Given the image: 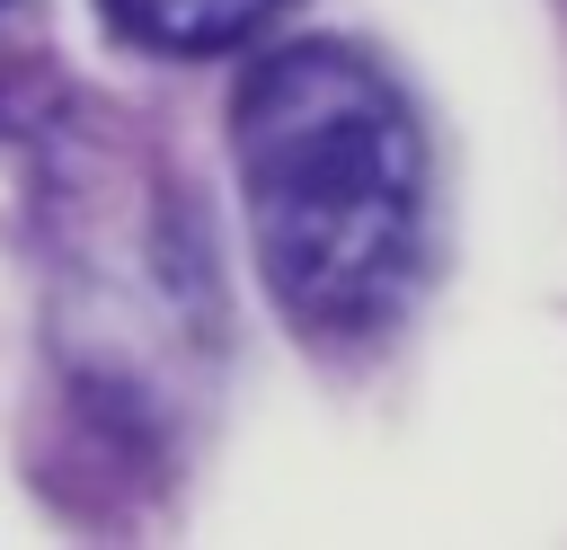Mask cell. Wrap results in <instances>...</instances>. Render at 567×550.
I'll return each mask as SVG.
<instances>
[{"mask_svg":"<svg viewBox=\"0 0 567 550\" xmlns=\"http://www.w3.org/2000/svg\"><path fill=\"white\" fill-rule=\"evenodd\" d=\"M275 0H106V18L133 35V44H159V53H221L239 44Z\"/></svg>","mask_w":567,"mask_h":550,"instance_id":"cell-2","label":"cell"},{"mask_svg":"<svg viewBox=\"0 0 567 550\" xmlns=\"http://www.w3.org/2000/svg\"><path fill=\"white\" fill-rule=\"evenodd\" d=\"M230 169L266 293L328 337L399 310L425 240V133L354 44H284L230 98Z\"/></svg>","mask_w":567,"mask_h":550,"instance_id":"cell-1","label":"cell"}]
</instances>
